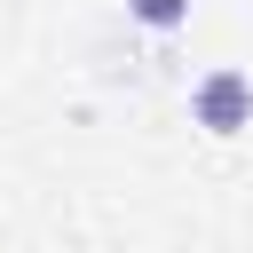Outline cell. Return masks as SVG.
Here are the masks:
<instances>
[{
  "instance_id": "cell-1",
  "label": "cell",
  "mask_w": 253,
  "mask_h": 253,
  "mask_svg": "<svg viewBox=\"0 0 253 253\" xmlns=\"http://www.w3.org/2000/svg\"><path fill=\"white\" fill-rule=\"evenodd\" d=\"M190 111H198L206 134H237V126H253V79L245 71H206L198 95H190Z\"/></svg>"
},
{
  "instance_id": "cell-2",
  "label": "cell",
  "mask_w": 253,
  "mask_h": 253,
  "mask_svg": "<svg viewBox=\"0 0 253 253\" xmlns=\"http://www.w3.org/2000/svg\"><path fill=\"white\" fill-rule=\"evenodd\" d=\"M126 16H134V24H150V32H174V24L190 16V0H126Z\"/></svg>"
}]
</instances>
